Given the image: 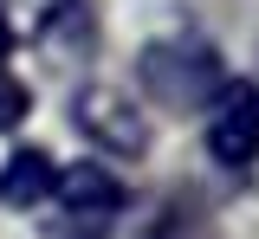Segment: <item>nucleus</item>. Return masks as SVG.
Returning <instances> with one entry per match:
<instances>
[{"label": "nucleus", "mask_w": 259, "mask_h": 239, "mask_svg": "<svg viewBox=\"0 0 259 239\" xmlns=\"http://www.w3.org/2000/svg\"><path fill=\"white\" fill-rule=\"evenodd\" d=\"M26 103H32V97L7 78V71H0V130H7V123H20V116H26Z\"/></svg>", "instance_id": "6"}, {"label": "nucleus", "mask_w": 259, "mask_h": 239, "mask_svg": "<svg viewBox=\"0 0 259 239\" xmlns=\"http://www.w3.org/2000/svg\"><path fill=\"white\" fill-rule=\"evenodd\" d=\"M71 123L84 130L91 142H104L110 155H143L149 149V116H143V103L117 91V84H78L71 91Z\"/></svg>", "instance_id": "2"}, {"label": "nucleus", "mask_w": 259, "mask_h": 239, "mask_svg": "<svg viewBox=\"0 0 259 239\" xmlns=\"http://www.w3.org/2000/svg\"><path fill=\"white\" fill-rule=\"evenodd\" d=\"M52 181H59V168H52L46 149H13L0 162V201L7 207H39V201H52Z\"/></svg>", "instance_id": "5"}, {"label": "nucleus", "mask_w": 259, "mask_h": 239, "mask_svg": "<svg viewBox=\"0 0 259 239\" xmlns=\"http://www.w3.org/2000/svg\"><path fill=\"white\" fill-rule=\"evenodd\" d=\"M7 52H13V26L0 20V58H7Z\"/></svg>", "instance_id": "7"}, {"label": "nucleus", "mask_w": 259, "mask_h": 239, "mask_svg": "<svg viewBox=\"0 0 259 239\" xmlns=\"http://www.w3.org/2000/svg\"><path fill=\"white\" fill-rule=\"evenodd\" d=\"M207 149L227 168H246L259 155V84L253 78H227L221 97L207 103Z\"/></svg>", "instance_id": "3"}, {"label": "nucleus", "mask_w": 259, "mask_h": 239, "mask_svg": "<svg viewBox=\"0 0 259 239\" xmlns=\"http://www.w3.org/2000/svg\"><path fill=\"white\" fill-rule=\"evenodd\" d=\"M136 84L162 110H207V103L221 97V84H227V65H221V52L207 39H194V33L149 39L136 52Z\"/></svg>", "instance_id": "1"}, {"label": "nucleus", "mask_w": 259, "mask_h": 239, "mask_svg": "<svg viewBox=\"0 0 259 239\" xmlns=\"http://www.w3.org/2000/svg\"><path fill=\"white\" fill-rule=\"evenodd\" d=\"M52 194H59L65 213H78V220H117V207H123V181H117L110 168H97V162H78V168H59Z\"/></svg>", "instance_id": "4"}]
</instances>
